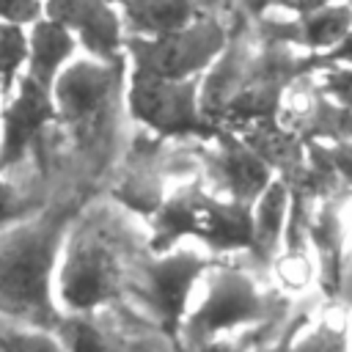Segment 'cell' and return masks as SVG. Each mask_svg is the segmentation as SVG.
Returning a JSON list of instances; mask_svg holds the SVG:
<instances>
[{"mask_svg":"<svg viewBox=\"0 0 352 352\" xmlns=\"http://www.w3.org/2000/svg\"><path fill=\"white\" fill-rule=\"evenodd\" d=\"M66 217H47L14 228L0 239V316L3 322L47 327L58 314V264Z\"/></svg>","mask_w":352,"mask_h":352,"instance_id":"6da1fadb","label":"cell"},{"mask_svg":"<svg viewBox=\"0 0 352 352\" xmlns=\"http://www.w3.org/2000/svg\"><path fill=\"white\" fill-rule=\"evenodd\" d=\"M124 283V256L113 231L102 223L77 226L60 253L55 294L66 314H96L107 308Z\"/></svg>","mask_w":352,"mask_h":352,"instance_id":"7a4b0ae2","label":"cell"},{"mask_svg":"<svg viewBox=\"0 0 352 352\" xmlns=\"http://www.w3.org/2000/svg\"><path fill=\"white\" fill-rule=\"evenodd\" d=\"M253 204L234 198H209L198 190H184L170 195L154 209V236L157 253L170 250L179 239L195 236L214 250H250L253 248Z\"/></svg>","mask_w":352,"mask_h":352,"instance_id":"3957f363","label":"cell"},{"mask_svg":"<svg viewBox=\"0 0 352 352\" xmlns=\"http://www.w3.org/2000/svg\"><path fill=\"white\" fill-rule=\"evenodd\" d=\"M264 316L267 297L258 283L242 270L223 267L204 275L176 338L184 341V349H192L250 327Z\"/></svg>","mask_w":352,"mask_h":352,"instance_id":"277c9868","label":"cell"},{"mask_svg":"<svg viewBox=\"0 0 352 352\" xmlns=\"http://www.w3.org/2000/svg\"><path fill=\"white\" fill-rule=\"evenodd\" d=\"M135 72L162 80H195L226 52V30L214 19H195L187 28L160 36H129L126 41Z\"/></svg>","mask_w":352,"mask_h":352,"instance_id":"5b68a950","label":"cell"},{"mask_svg":"<svg viewBox=\"0 0 352 352\" xmlns=\"http://www.w3.org/2000/svg\"><path fill=\"white\" fill-rule=\"evenodd\" d=\"M124 77V60H72L55 80V107L85 146L102 138V126L110 118L116 91Z\"/></svg>","mask_w":352,"mask_h":352,"instance_id":"8992f818","label":"cell"},{"mask_svg":"<svg viewBox=\"0 0 352 352\" xmlns=\"http://www.w3.org/2000/svg\"><path fill=\"white\" fill-rule=\"evenodd\" d=\"M132 116L160 135H206V110L198 80H162L132 72L129 80Z\"/></svg>","mask_w":352,"mask_h":352,"instance_id":"52a82bcc","label":"cell"},{"mask_svg":"<svg viewBox=\"0 0 352 352\" xmlns=\"http://www.w3.org/2000/svg\"><path fill=\"white\" fill-rule=\"evenodd\" d=\"M209 272V258L192 248L162 250L143 272V292L165 333L179 336V327L192 305V297Z\"/></svg>","mask_w":352,"mask_h":352,"instance_id":"ba28073f","label":"cell"},{"mask_svg":"<svg viewBox=\"0 0 352 352\" xmlns=\"http://www.w3.org/2000/svg\"><path fill=\"white\" fill-rule=\"evenodd\" d=\"M55 88L30 74L19 77L16 94L0 118V173L11 170L30 154L55 118Z\"/></svg>","mask_w":352,"mask_h":352,"instance_id":"9c48e42d","label":"cell"},{"mask_svg":"<svg viewBox=\"0 0 352 352\" xmlns=\"http://www.w3.org/2000/svg\"><path fill=\"white\" fill-rule=\"evenodd\" d=\"M44 14L80 38L91 58L121 60L124 30L110 0H47Z\"/></svg>","mask_w":352,"mask_h":352,"instance_id":"30bf717a","label":"cell"},{"mask_svg":"<svg viewBox=\"0 0 352 352\" xmlns=\"http://www.w3.org/2000/svg\"><path fill=\"white\" fill-rule=\"evenodd\" d=\"M214 173L223 190L228 192V198L242 204H253L272 182L270 165L253 148H248L242 140L234 138L220 140V148L214 154Z\"/></svg>","mask_w":352,"mask_h":352,"instance_id":"8fae6325","label":"cell"},{"mask_svg":"<svg viewBox=\"0 0 352 352\" xmlns=\"http://www.w3.org/2000/svg\"><path fill=\"white\" fill-rule=\"evenodd\" d=\"M72 52H74V36L52 19H38L30 30V55L25 74L55 88V80L66 69Z\"/></svg>","mask_w":352,"mask_h":352,"instance_id":"7c38bea8","label":"cell"},{"mask_svg":"<svg viewBox=\"0 0 352 352\" xmlns=\"http://www.w3.org/2000/svg\"><path fill=\"white\" fill-rule=\"evenodd\" d=\"M289 209H292V195L289 187L280 179H272L270 187L253 201V253L258 258H270L289 226Z\"/></svg>","mask_w":352,"mask_h":352,"instance_id":"4fadbf2b","label":"cell"},{"mask_svg":"<svg viewBox=\"0 0 352 352\" xmlns=\"http://www.w3.org/2000/svg\"><path fill=\"white\" fill-rule=\"evenodd\" d=\"M135 36H160L201 19L198 0H121Z\"/></svg>","mask_w":352,"mask_h":352,"instance_id":"5bb4252c","label":"cell"},{"mask_svg":"<svg viewBox=\"0 0 352 352\" xmlns=\"http://www.w3.org/2000/svg\"><path fill=\"white\" fill-rule=\"evenodd\" d=\"M294 30L302 47L316 52V58L333 52L352 33V6L346 0H336L302 16H294Z\"/></svg>","mask_w":352,"mask_h":352,"instance_id":"9a60e30c","label":"cell"},{"mask_svg":"<svg viewBox=\"0 0 352 352\" xmlns=\"http://www.w3.org/2000/svg\"><path fill=\"white\" fill-rule=\"evenodd\" d=\"M96 314H69L60 319L55 336L63 352H129L124 336Z\"/></svg>","mask_w":352,"mask_h":352,"instance_id":"2e32d148","label":"cell"},{"mask_svg":"<svg viewBox=\"0 0 352 352\" xmlns=\"http://www.w3.org/2000/svg\"><path fill=\"white\" fill-rule=\"evenodd\" d=\"M30 55V36L22 25L0 19V91L8 94Z\"/></svg>","mask_w":352,"mask_h":352,"instance_id":"e0dca14e","label":"cell"},{"mask_svg":"<svg viewBox=\"0 0 352 352\" xmlns=\"http://www.w3.org/2000/svg\"><path fill=\"white\" fill-rule=\"evenodd\" d=\"M311 236H314V245H316L319 258H322L327 289H333L338 280V261H341V228H338V220L330 209L316 214V220L311 226Z\"/></svg>","mask_w":352,"mask_h":352,"instance_id":"ac0fdd59","label":"cell"},{"mask_svg":"<svg viewBox=\"0 0 352 352\" xmlns=\"http://www.w3.org/2000/svg\"><path fill=\"white\" fill-rule=\"evenodd\" d=\"M0 352H63V344L47 327L3 322L0 324Z\"/></svg>","mask_w":352,"mask_h":352,"instance_id":"d6986e66","label":"cell"},{"mask_svg":"<svg viewBox=\"0 0 352 352\" xmlns=\"http://www.w3.org/2000/svg\"><path fill=\"white\" fill-rule=\"evenodd\" d=\"M292 352H349L346 324L336 319H322L292 338Z\"/></svg>","mask_w":352,"mask_h":352,"instance_id":"ffe728a7","label":"cell"},{"mask_svg":"<svg viewBox=\"0 0 352 352\" xmlns=\"http://www.w3.org/2000/svg\"><path fill=\"white\" fill-rule=\"evenodd\" d=\"M322 91L346 113H352V63H327L319 74Z\"/></svg>","mask_w":352,"mask_h":352,"instance_id":"44dd1931","label":"cell"},{"mask_svg":"<svg viewBox=\"0 0 352 352\" xmlns=\"http://www.w3.org/2000/svg\"><path fill=\"white\" fill-rule=\"evenodd\" d=\"M44 16L41 0H0V19L14 25H36Z\"/></svg>","mask_w":352,"mask_h":352,"instance_id":"7402d4cb","label":"cell"},{"mask_svg":"<svg viewBox=\"0 0 352 352\" xmlns=\"http://www.w3.org/2000/svg\"><path fill=\"white\" fill-rule=\"evenodd\" d=\"M25 214H28L25 198L0 176V228H6V226H11V223L22 220Z\"/></svg>","mask_w":352,"mask_h":352,"instance_id":"603a6c76","label":"cell"},{"mask_svg":"<svg viewBox=\"0 0 352 352\" xmlns=\"http://www.w3.org/2000/svg\"><path fill=\"white\" fill-rule=\"evenodd\" d=\"M330 168L346 182L352 184V140H341V143H333L327 151H324Z\"/></svg>","mask_w":352,"mask_h":352,"instance_id":"cb8c5ba5","label":"cell"},{"mask_svg":"<svg viewBox=\"0 0 352 352\" xmlns=\"http://www.w3.org/2000/svg\"><path fill=\"white\" fill-rule=\"evenodd\" d=\"M330 3H336V0H275L272 6L280 8V11H289L292 16H302V14L316 11L322 6H330Z\"/></svg>","mask_w":352,"mask_h":352,"instance_id":"d4e9b609","label":"cell"},{"mask_svg":"<svg viewBox=\"0 0 352 352\" xmlns=\"http://www.w3.org/2000/svg\"><path fill=\"white\" fill-rule=\"evenodd\" d=\"M316 63H319V66H327V63H352V33H349L333 52L316 58Z\"/></svg>","mask_w":352,"mask_h":352,"instance_id":"484cf974","label":"cell"},{"mask_svg":"<svg viewBox=\"0 0 352 352\" xmlns=\"http://www.w3.org/2000/svg\"><path fill=\"white\" fill-rule=\"evenodd\" d=\"M187 352H242L236 344H231L228 338H220V341H209V344H201V346H192Z\"/></svg>","mask_w":352,"mask_h":352,"instance_id":"4316f807","label":"cell"},{"mask_svg":"<svg viewBox=\"0 0 352 352\" xmlns=\"http://www.w3.org/2000/svg\"><path fill=\"white\" fill-rule=\"evenodd\" d=\"M253 352H292V338L286 341H278V344H267V346H258Z\"/></svg>","mask_w":352,"mask_h":352,"instance_id":"83f0119b","label":"cell"},{"mask_svg":"<svg viewBox=\"0 0 352 352\" xmlns=\"http://www.w3.org/2000/svg\"><path fill=\"white\" fill-rule=\"evenodd\" d=\"M275 0H245V6L250 8V11H264V8H270Z\"/></svg>","mask_w":352,"mask_h":352,"instance_id":"f1b7e54d","label":"cell"},{"mask_svg":"<svg viewBox=\"0 0 352 352\" xmlns=\"http://www.w3.org/2000/svg\"><path fill=\"white\" fill-rule=\"evenodd\" d=\"M346 3H349V6H352V0H346Z\"/></svg>","mask_w":352,"mask_h":352,"instance_id":"f546056e","label":"cell"},{"mask_svg":"<svg viewBox=\"0 0 352 352\" xmlns=\"http://www.w3.org/2000/svg\"><path fill=\"white\" fill-rule=\"evenodd\" d=\"M0 94H3V91H0ZM0 118H3V116H0Z\"/></svg>","mask_w":352,"mask_h":352,"instance_id":"4dcf8cb0","label":"cell"}]
</instances>
